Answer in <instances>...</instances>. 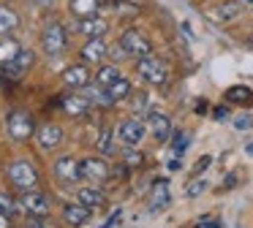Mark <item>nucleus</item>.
<instances>
[{
    "instance_id": "nucleus-1",
    "label": "nucleus",
    "mask_w": 253,
    "mask_h": 228,
    "mask_svg": "<svg viewBox=\"0 0 253 228\" xmlns=\"http://www.w3.org/2000/svg\"><path fill=\"white\" fill-rule=\"evenodd\" d=\"M6 174H8V182H11L19 193L39 190V188H36V185H39V171H36L28 160H11V163H8V168H6Z\"/></svg>"
},
{
    "instance_id": "nucleus-2",
    "label": "nucleus",
    "mask_w": 253,
    "mask_h": 228,
    "mask_svg": "<svg viewBox=\"0 0 253 228\" xmlns=\"http://www.w3.org/2000/svg\"><path fill=\"white\" fill-rule=\"evenodd\" d=\"M136 74L142 76V81H147V84H155V87H161V84H166V79H169V68H166V63L164 60H158V57H139L136 60Z\"/></svg>"
},
{
    "instance_id": "nucleus-3",
    "label": "nucleus",
    "mask_w": 253,
    "mask_h": 228,
    "mask_svg": "<svg viewBox=\"0 0 253 228\" xmlns=\"http://www.w3.org/2000/svg\"><path fill=\"white\" fill-rule=\"evenodd\" d=\"M41 49H44L46 57L63 54V49H66V27L60 22H52V25L44 27V33H41Z\"/></svg>"
},
{
    "instance_id": "nucleus-4",
    "label": "nucleus",
    "mask_w": 253,
    "mask_h": 228,
    "mask_svg": "<svg viewBox=\"0 0 253 228\" xmlns=\"http://www.w3.org/2000/svg\"><path fill=\"white\" fill-rule=\"evenodd\" d=\"M6 128H8V136H11L14 141H28V139H33V133H36V122L28 112H11Z\"/></svg>"
},
{
    "instance_id": "nucleus-5",
    "label": "nucleus",
    "mask_w": 253,
    "mask_h": 228,
    "mask_svg": "<svg viewBox=\"0 0 253 228\" xmlns=\"http://www.w3.org/2000/svg\"><path fill=\"white\" fill-rule=\"evenodd\" d=\"M120 43L126 46V52H128V57H150L153 54V43L147 41V38L142 36L139 30H133V27H128V30H123V36H120Z\"/></svg>"
},
{
    "instance_id": "nucleus-6",
    "label": "nucleus",
    "mask_w": 253,
    "mask_h": 228,
    "mask_svg": "<svg viewBox=\"0 0 253 228\" xmlns=\"http://www.w3.org/2000/svg\"><path fill=\"white\" fill-rule=\"evenodd\" d=\"M144 133H147V125H144L142 119H136V117L123 119L120 128H117V139H120L126 147H139L142 139H144Z\"/></svg>"
},
{
    "instance_id": "nucleus-7",
    "label": "nucleus",
    "mask_w": 253,
    "mask_h": 228,
    "mask_svg": "<svg viewBox=\"0 0 253 228\" xmlns=\"http://www.w3.org/2000/svg\"><path fill=\"white\" fill-rule=\"evenodd\" d=\"M19 209H25L28 215L44 217L49 212V198H46L41 190H28V193H19Z\"/></svg>"
},
{
    "instance_id": "nucleus-8",
    "label": "nucleus",
    "mask_w": 253,
    "mask_h": 228,
    "mask_svg": "<svg viewBox=\"0 0 253 228\" xmlns=\"http://www.w3.org/2000/svg\"><path fill=\"white\" fill-rule=\"evenodd\" d=\"M79 174H82L84 179L98 185L109 177V163H106L104 157H84V160H79Z\"/></svg>"
},
{
    "instance_id": "nucleus-9",
    "label": "nucleus",
    "mask_w": 253,
    "mask_h": 228,
    "mask_svg": "<svg viewBox=\"0 0 253 228\" xmlns=\"http://www.w3.org/2000/svg\"><path fill=\"white\" fill-rule=\"evenodd\" d=\"M55 177L60 179L63 185H77L79 179H82V174H79V163L74 160V157L63 155L55 160Z\"/></svg>"
},
{
    "instance_id": "nucleus-10",
    "label": "nucleus",
    "mask_w": 253,
    "mask_h": 228,
    "mask_svg": "<svg viewBox=\"0 0 253 228\" xmlns=\"http://www.w3.org/2000/svg\"><path fill=\"white\" fill-rule=\"evenodd\" d=\"M63 84L74 87V90H84V87H90V71H87V65H84V63L68 65V68L63 71Z\"/></svg>"
},
{
    "instance_id": "nucleus-11",
    "label": "nucleus",
    "mask_w": 253,
    "mask_h": 228,
    "mask_svg": "<svg viewBox=\"0 0 253 228\" xmlns=\"http://www.w3.org/2000/svg\"><path fill=\"white\" fill-rule=\"evenodd\" d=\"M147 128L155 136V141H166L171 136V119L164 112H150L147 114Z\"/></svg>"
},
{
    "instance_id": "nucleus-12",
    "label": "nucleus",
    "mask_w": 253,
    "mask_h": 228,
    "mask_svg": "<svg viewBox=\"0 0 253 228\" xmlns=\"http://www.w3.org/2000/svg\"><path fill=\"white\" fill-rule=\"evenodd\" d=\"M36 141H39L41 150H55L57 144L63 141V128H57V125H41L39 130H36Z\"/></svg>"
},
{
    "instance_id": "nucleus-13",
    "label": "nucleus",
    "mask_w": 253,
    "mask_h": 228,
    "mask_svg": "<svg viewBox=\"0 0 253 228\" xmlns=\"http://www.w3.org/2000/svg\"><path fill=\"white\" fill-rule=\"evenodd\" d=\"M171 193H169V182L166 179H155L153 190H150V212H161L164 206H169Z\"/></svg>"
},
{
    "instance_id": "nucleus-14",
    "label": "nucleus",
    "mask_w": 253,
    "mask_h": 228,
    "mask_svg": "<svg viewBox=\"0 0 253 228\" xmlns=\"http://www.w3.org/2000/svg\"><path fill=\"white\" fill-rule=\"evenodd\" d=\"M106 54V41L104 38H87V43H84L82 49H79V57H82V63H101Z\"/></svg>"
},
{
    "instance_id": "nucleus-15",
    "label": "nucleus",
    "mask_w": 253,
    "mask_h": 228,
    "mask_svg": "<svg viewBox=\"0 0 253 228\" xmlns=\"http://www.w3.org/2000/svg\"><path fill=\"white\" fill-rule=\"evenodd\" d=\"M79 33L87 38H104V33H109V22L104 16H87V19H79Z\"/></svg>"
},
{
    "instance_id": "nucleus-16",
    "label": "nucleus",
    "mask_w": 253,
    "mask_h": 228,
    "mask_svg": "<svg viewBox=\"0 0 253 228\" xmlns=\"http://www.w3.org/2000/svg\"><path fill=\"white\" fill-rule=\"evenodd\" d=\"M242 14V3L240 0H229V3H220V5H215L212 11H210V19H215V22H234L237 16Z\"/></svg>"
},
{
    "instance_id": "nucleus-17",
    "label": "nucleus",
    "mask_w": 253,
    "mask_h": 228,
    "mask_svg": "<svg viewBox=\"0 0 253 228\" xmlns=\"http://www.w3.org/2000/svg\"><path fill=\"white\" fill-rule=\"evenodd\" d=\"M60 109L68 114V117H79L90 109V98L87 95H63Z\"/></svg>"
},
{
    "instance_id": "nucleus-18",
    "label": "nucleus",
    "mask_w": 253,
    "mask_h": 228,
    "mask_svg": "<svg viewBox=\"0 0 253 228\" xmlns=\"http://www.w3.org/2000/svg\"><path fill=\"white\" fill-rule=\"evenodd\" d=\"M226 103H237V106H253V90L245 84H234L226 90Z\"/></svg>"
},
{
    "instance_id": "nucleus-19",
    "label": "nucleus",
    "mask_w": 253,
    "mask_h": 228,
    "mask_svg": "<svg viewBox=\"0 0 253 228\" xmlns=\"http://www.w3.org/2000/svg\"><path fill=\"white\" fill-rule=\"evenodd\" d=\"M101 8V0H71L68 3V11H71L77 19H87V16H95Z\"/></svg>"
},
{
    "instance_id": "nucleus-20",
    "label": "nucleus",
    "mask_w": 253,
    "mask_h": 228,
    "mask_svg": "<svg viewBox=\"0 0 253 228\" xmlns=\"http://www.w3.org/2000/svg\"><path fill=\"white\" fill-rule=\"evenodd\" d=\"M63 220H66L68 226H84V223L90 220V209L82 204H68L66 209H63Z\"/></svg>"
},
{
    "instance_id": "nucleus-21",
    "label": "nucleus",
    "mask_w": 253,
    "mask_h": 228,
    "mask_svg": "<svg viewBox=\"0 0 253 228\" xmlns=\"http://www.w3.org/2000/svg\"><path fill=\"white\" fill-rule=\"evenodd\" d=\"M19 27V14L8 5H0V36H11Z\"/></svg>"
},
{
    "instance_id": "nucleus-22",
    "label": "nucleus",
    "mask_w": 253,
    "mask_h": 228,
    "mask_svg": "<svg viewBox=\"0 0 253 228\" xmlns=\"http://www.w3.org/2000/svg\"><path fill=\"white\" fill-rule=\"evenodd\" d=\"M79 204L87 206L90 212L98 209V206H104V193H101L98 188H79Z\"/></svg>"
},
{
    "instance_id": "nucleus-23",
    "label": "nucleus",
    "mask_w": 253,
    "mask_h": 228,
    "mask_svg": "<svg viewBox=\"0 0 253 228\" xmlns=\"http://www.w3.org/2000/svg\"><path fill=\"white\" fill-rule=\"evenodd\" d=\"M17 54H19V43L14 41L11 36H0V65L11 63Z\"/></svg>"
},
{
    "instance_id": "nucleus-24",
    "label": "nucleus",
    "mask_w": 253,
    "mask_h": 228,
    "mask_svg": "<svg viewBox=\"0 0 253 228\" xmlns=\"http://www.w3.org/2000/svg\"><path fill=\"white\" fill-rule=\"evenodd\" d=\"M87 98H90V103H98V106H115V98H112L109 90H106V87H101V84L90 87Z\"/></svg>"
},
{
    "instance_id": "nucleus-25",
    "label": "nucleus",
    "mask_w": 253,
    "mask_h": 228,
    "mask_svg": "<svg viewBox=\"0 0 253 228\" xmlns=\"http://www.w3.org/2000/svg\"><path fill=\"white\" fill-rule=\"evenodd\" d=\"M106 90H109V95L115 98V103H117V101H123V98H128V95H131V81H128V79H123V76H117V79L112 81L109 87H106Z\"/></svg>"
},
{
    "instance_id": "nucleus-26",
    "label": "nucleus",
    "mask_w": 253,
    "mask_h": 228,
    "mask_svg": "<svg viewBox=\"0 0 253 228\" xmlns=\"http://www.w3.org/2000/svg\"><path fill=\"white\" fill-rule=\"evenodd\" d=\"M188 144H191V133L188 130H171V152L177 157L188 150Z\"/></svg>"
},
{
    "instance_id": "nucleus-27",
    "label": "nucleus",
    "mask_w": 253,
    "mask_h": 228,
    "mask_svg": "<svg viewBox=\"0 0 253 228\" xmlns=\"http://www.w3.org/2000/svg\"><path fill=\"white\" fill-rule=\"evenodd\" d=\"M120 76V71H117V65H101L98 68V74H95V84H101V87H109L112 81Z\"/></svg>"
},
{
    "instance_id": "nucleus-28",
    "label": "nucleus",
    "mask_w": 253,
    "mask_h": 228,
    "mask_svg": "<svg viewBox=\"0 0 253 228\" xmlns=\"http://www.w3.org/2000/svg\"><path fill=\"white\" fill-rule=\"evenodd\" d=\"M112 130L106 128V130H101V136H98V152L101 155H112V152H115V141H112Z\"/></svg>"
},
{
    "instance_id": "nucleus-29",
    "label": "nucleus",
    "mask_w": 253,
    "mask_h": 228,
    "mask_svg": "<svg viewBox=\"0 0 253 228\" xmlns=\"http://www.w3.org/2000/svg\"><path fill=\"white\" fill-rule=\"evenodd\" d=\"M106 57H112L115 63H120V60L128 57V52H126V46H123L120 41H115V43H106Z\"/></svg>"
},
{
    "instance_id": "nucleus-30",
    "label": "nucleus",
    "mask_w": 253,
    "mask_h": 228,
    "mask_svg": "<svg viewBox=\"0 0 253 228\" xmlns=\"http://www.w3.org/2000/svg\"><path fill=\"white\" fill-rule=\"evenodd\" d=\"M123 157H126V166H142V160H144V155L139 150H133V147H126V152H123Z\"/></svg>"
},
{
    "instance_id": "nucleus-31",
    "label": "nucleus",
    "mask_w": 253,
    "mask_h": 228,
    "mask_svg": "<svg viewBox=\"0 0 253 228\" xmlns=\"http://www.w3.org/2000/svg\"><path fill=\"white\" fill-rule=\"evenodd\" d=\"M234 128L237 130H251L253 128V114H240V117L234 119Z\"/></svg>"
},
{
    "instance_id": "nucleus-32",
    "label": "nucleus",
    "mask_w": 253,
    "mask_h": 228,
    "mask_svg": "<svg viewBox=\"0 0 253 228\" xmlns=\"http://www.w3.org/2000/svg\"><path fill=\"white\" fill-rule=\"evenodd\" d=\"M14 212V201L6 193H0V215H11Z\"/></svg>"
},
{
    "instance_id": "nucleus-33",
    "label": "nucleus",
    "mask_w": 253,
    "mask_h": 228,
    "mask_svg": "<svg viewBox=\"0 0 253 228\" xmlns=\"http://www.w3.org/2000/svg\"><path fill=\"white\" fill-rule=\"evenodd\" d=\"M204 188H207V182H204V179H196V182H191V188H188V195L196 198L199 193H204Z\"/></svg>"
},
{
    "instance_id": "nucleus-34",
    "label": "nucleus",
    "mask_w": 253,
    "mask_h": 228,
    "mask_svg": "<svg viewBox=\"0 0 253 228\" xmlns=\"http://www.w3.org/2000/svg\"><path fill=\"white\" fill-rule=\"evenodd\" d=\"M210 163H212V157H210V155H202V157L196 160V166H193V174H202L204 168H210Z\"/></svg>"
},
{
    "instance_id": "nucleus-35",
    "label": "nucleus",
    "mask_w": 253,
    "mask_h": 228,
    "mask_svg": "<svg viewBox=\"0 0 253 228\" xmlns=\"http://www.w3.org/2000/svg\"><path fill=\"white\" fill-rule=\"evenodd\" d=\"M226 117H229V106H215L212 109V119H215V122H223Z\"/></svg>"
},
{
    "instance_id": "nucleus-36",
    "label": "nucleus",
    "mask_w": 253,
    "mask_h": 228,
    "mask_svg": "<svg viewBox=\"0 0 253 228\" xmlns=\"http://www.w3.org/2000/svg\"><path fill=\"white\" fill-rule=\"evenodd\" d=\"M28 228H44V223H41V217L30 215V220H28Z\"/></svg>"
},
{
    "instance_id": "nucleus-37",
    "label": "nucleus",
    "mask_w": 253,
    "mask_h": 228,
    "mask_svg": "<svg viewBox=\"0 0 253 228\" xmlns=\"http://www.w3.org/2000/svg\"><path fill=\"white\" fill-rule=\"evenodd\" d=\"M166 166H169V171H180V166H182V163H180V157L174 155V157H171L169 163H166Z\"/></svg>"
},
{
    "instance_id": "nucleus-38",
    "label": "nucleus",
    "mask_w": 253,
    "mask_h": 228,
    "mask_svg": "<svg viewBox=\"0 0 253 228\" xmlns=\"http://www.w3.org/2000/svg\"><path fill=\"white\" fill-rule=\"evenodd\" d=\"M117 220H120V212H115V215H112V217H109V220H106V223H104V226H101V228H112V226H115Z\"/></svg>"
},
{
    "instance_id": "nucleus-39",
    "label": "nucleus",
    "mask_w": 253,
    "mask_h": 228,
    "mask_svg": "<svg viewBox=\"0 0 253 228\" xmlns=\"http://www.w3.org/2000/svg\"><path fill=\"white\" fill-rule=\"evenodd\" d=\"M180 30L185 33V38H193V33H191V25H188V22H182V25H180Z\"/></svg>"
},
{
    "instance_id": "nucleus-40",
    "label": "nucleus",
    "mask_w": 253,
    "mask_h": 228,
    "mask_svg": "<svg viewBox=\"0 0 253 228\" xmlns=\"http://www.w3.org/2000/svg\"><path fill=\"white\" fill-rule=\"evenodd\" d=\"M0 228H11V220H8V215H0Z\"/></svg>"
},
{
    "instance_id": "nucleus-41",
    "label": "nucleus",
    "mask_w": 253,
    "mask_h": 228,
    "mask_svg": "<svg viewBox=\"0 0 253 228\" xmlns=\"http://www.w3.org/2000/svg\"><path fill=\"white\" fill-rule=\"evenodd\" d=\"M204 112H207V101H199L196 103V114H204Z\"/></svg>"
},
{
    "instance_id": "nucleus-42",
    "label": "nucleus",
    "mask_w": 253,
    "mask_h": 228,
    "mask_svg": "<svg viewBox=\"0 0 253 228\" xmlns=\"http://www.w3.org/2000/svg\"><path fill=\"white\" fill-rule=\"evenodd\" d=\"M234 182H237V174H229L226 177V188H234Z\"/></svg>"
},
{
    "instance_id": "nucleus-43",
    "label": "nucleus",
    "mask_w": 253,
    "mask_h": 228,
    "mask_svg": "<svg viewBox=\"0 0 253 228\" xmlns=\"http://www.w3.org/2000/svg\"><path fill=\"white\" fill-rule=\"evenodd\" d=\"M199 228H220V223H218V220H215V223H202Z\"/></svg>"
},
{
    "instance_id": "nucleus-44",
    "label": "nucleus",
    "mask_w": 253,
    "mask_h": 228,
    "mask_svg": "<svg viewBox=\"0 0 253 228\" xmlns=\"http://www.w3.org/2000/svg\"><path fill=\"white\" fill-rule=\"evenodd\" d=\"M36 3H41V5H52L55 0H36Z\"/></svg>"
},
{
    "instance_id": "nucleus-45",
    "label": "nucleus",
    "mask_w": 253,
    "mask_h": 228,
    "mask_svg": "<svg viewBox=\"0 0 253 228\" xmlns=\"http://www.w3.org/2000/svg\"><path fill=\"white\" fill-rule=\"evenodd\" d=\"M245 43H248V46H253V33H251V36L245 38Z\"/></svg>"
},
{
    "instance_id": "nucleus-46",
    "label": "nucleus",
    "mask_w": 253,
    "mask_h": 228,
    "mask_svg": "<svg viewBox=\"0 0 253 228\" xmlns=\"http://www.w3.org/2000/svg\"><path fill=\"white\" fill-rule=\"evenodd\" d=\"M0 84H3V71H0Z\"/></svg>"
},
{
    "instance_id": "nucleus-47",
    "label": "nucleus",
    "mask_w": 253,
    "mask_h": 228,
    "mask_svg": "<svg viewBox=\"0 0 253 228\" xmlns=\"http://www.w3.org/2000/svg\"><path fill=\"white\" fill-rule=\"evenodd\" d=\"M245 3H248V5H253V0H245Z\"/></svg>"
}]
</instances>
